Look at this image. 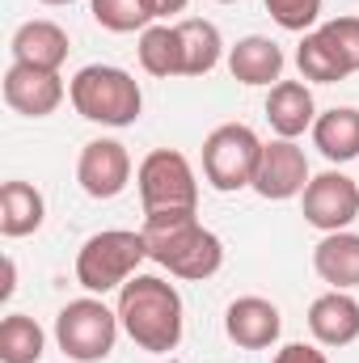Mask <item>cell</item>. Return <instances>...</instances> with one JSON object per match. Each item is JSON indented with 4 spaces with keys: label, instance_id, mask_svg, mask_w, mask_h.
Wrapping results in <instances>:
<instances>
[{
    "label": "cell",
    "instance_id": "obj_7",
    "mask_svg": "<svg viewBox=\"0 0 359 363\" xmlns=\"http://www.w3.org/2000/svg\"><path fill=\"white\" fill-rule=\"evenodd\" d=\"M258 157H263V140L254 135V127L224 123L203 140V178L224 194L245 190V186H254Z\"/></svg>",
    "mask_w": 359,
    "mask_h": 363
},
{
    "label": "cell",
    "instance_id": "obj_24",
    "mask_svg": "<svg viewBox=\"0 0 359 363\" xmlns=\"http://www.w3.org/2000/svg\"><path fill=\"white\" fill-rule=\"evenodd\" d=\"M296 64H300V77H304V81H317V85H334V81L351 77L347 64L338 60V51L330 47V38H326L321 30L304 34L300 51H296Z\"/></svg>",
    "mask_w": 359,
    "mask_h": 363
},
{
    "label": "cell",
    "instance_id": "obj_23",
    "mask_svg": "<svg viewBox=\"0 0 359 363\" xmlns=\"http://www.w3.org/2000/svg\"><path fill=\"white\" fill-rule=\"evenodd\" d=\"M93 9V21L101 26V30H110V34H144L157 17H161V9H157V0H89Z\"/></svg>",
    "mask_w": 359,
    "mask_h": 363
},
{
    "label": "cell",
    "instance_id": "obj_25",
    "mask_svg": "<svg viewBox=\"0 0 359 363\" xmlns=\"http://www.w3.org/2000/svg\"><path fill=\"white\" fill-rule=\"evenodd\" d=\"M267 13L292 34H304L317 17H321V0H263Z\"/></svg>",
    "mask_w": 359,
    "mask_h": 363
},
{
    "label": "cell",
    "instance_id": "obj_12",
    "mask_svg": "<svg viewBox=\"0 0 359 363\" xmlns=\"http://www.w3.org/2000/svg\"><path fill=\"white\" fill-rule=\"evenodd\" d=\"M279 330H283V317L263 296H241L224 313V334L241 351H267L270 342H279Z\"/></svg>",
    "mask_w": 359,
    "mask_h": 363
},
{
    "label": "cell",
    "instance_id": "obj_29",
    "mask_svg": "<svg viewBox=\"0 0 359 363\" xmlns=\"http://www.w3.org/2000/svg\"><path fill=\"white\" fill-rule=\"evenodd\" d=\"M190 0H157V9H161V17H170V13H182Z\"/></svg>",
    "mask_w": 359,
    "mask_h": 363
},
{
    "label": "cell",
    "instance_id": "obj_16",
    "mask_svg": "<svg viewBox=\"0 0 359 363\" xmlns=\"http://www.w3.org/2000/svg\"><path fill=\"white\" fill-rule=\"evenodd\" d=\"M313 271L321 274L334 291L359 287V233H326L313 250Z\"/></svg>",
    "mask_w": 359,
    "mask_h": 363
},
{
    "label": "cell",
    "instance_id": "obj_1",
    "mask_svg": "<svg viewBox=\"0 0 359 363\" xmlns=\"http://www.w3.org/2000/svg\"><path fill=\"white\" fill-rule=\"evenodd\" d=\"M118 321L140 351L170 355L182 342V296L157 274H131L118 287Z\"/></svg>",
    "mask_w": 359,
    "mask_h": 363
},
{
    "label": "cell",
    "instance_id": "obj_5",
    "mask_svg": "<svg viewBox=\"0 0 359 363\" xmlns=\"http://www.w3.org/2000/svg\"><path fill=\"white\" fill-rule=\"evenodd\" d=\"M140 203L144 216H174V211H194L199 207V182L190 161L174 148H157L140 161L136 169Z\"/></svg>",
    "mask_w": 359,
    "mask_h": 363
},
{
    "label": "cell",
    "instance_id": "obj_19",
    "mask_svg": "<svg viewBox=\"0 0 359 363\" xmlns=\"http://www.w3.org/2000/svg\"><path fill=\"white\" fill-rule=\"evenodd\" d=\"M47 203L30 182H4L0 186V233L4 237H30L43 228Z\"/></svg>",
    "mask_w": 359,
    "mask_h": 363
},
{
    "label": "cell",
    "instance_id": "obj_8",
    "mask_svg": "<svg viewBox=\"0 0 359 363\" xmlns=\"http://www.w3.org/2000/svg\"><path fill=\"white\" fill-rule=\"evenodd\" d=\"M359 216V182L338 169H326L304 186V220L321 233H343Z\"/></svg>",
    "mask_w": 359,
    "mask_h": 363
},
{
    "label": "cell",
    "instance_id": "obj_14",
    "mask_svg": "<svg viewBox=\"0 0 359 363\" xmlns=\"http://www.w3.org/2000/svg\"><path fill=\"white\" fill-rule=\"evenodd\" d=\"M9 51H13V64H30V68L60 72L64 60H68V34L55 21H26V26H17Z\"/></svg>",
    "mask_w": 359,
    "mask_h": 363
},
{
    "label": "cell",
    "instance_id": "obj_27",
    "mask_svg": "<svg viewBox=\"0 0 359 363\" xmlns=\"http://www.w3.org/2000/svg\"><path fill=\"white\" fill-rule=\"evenodd\" d=\"M275 363H330V359H326V351H317V347H309V342H287V347L275 355Z\"/></svg>",
    "mask_w": 359,
    "mask_h": 363
},
{
    "label": "cell",
    "instance_id": "obj_28",
    "mask_svg": "<svg viewBox=\"0 0 359 363\" xmlns=\"http://www.w3.org/2000/svg\"><path fill=\"white\" fill-rule=\"evenodd\" d=\"M13 287H17V267H13V258H4V287H0V296L9 300V296H13Z\"/></svg>",
    "mask_w": 359,
    "mask_h": 363
},
{
    "label": "cell",
    "instance_id": "obj_11",
    "mask_svg": "<svg viewBox=\"0 0 359 363\" xmlns=\"http://www.w3.org/2000/svg\"><path fill=\"white\" fill-rule=\"evenodd\" d=\"M64 81L60 72H47V68H30V64H9L4 72V101L9 110L26 114V118H47L60 110L64 101Z\"/></svg>",
    "mask_w": 359,
    "mask_h": 363
},
{
    "label": "cell",
    "instance_id": "obj_13",
    "mask_svg": "<svg viewBox=\"0 0 359 363\" xmlns=\"http://www.w3.org/2000/svg\"><path fill=\"white\" fill-rule=\"evenodd\" d=\"M309 330L321 347H351L359 338V300L330 287L309 304Z\"/></svg>",
    "mask_w": 359,
    "mask_h": 363
},
{
    "label": "cell",
    "instance_id": "obj_22",
    "mask_svg": "<svg viewBox=\"0 0 359 363\" xmlns=\"http://www.w3.org/2000/svg\"><path fill=\"white\" fill-rule=\"evenodd\" d=\"M43 347H47V334L34 317L9 313L0 321V363H38Z\"/></svg>",
    "mask_w": 359,
    "mask_h": 363
},
{
    "label": "cell",
    "instance_id": "obj_17",
    "mask_svg": "<svg viewBox=\"0 0 359 363\" xmlns=\"http://www.w3.org/2000/svg\"><path fill=\"white\" fill-rule=\"evenodd\" d=\"M228 72L241 85H279V77H283V51H279V43H270L263 34H250V38H241L228 51Z\"/></svg>",
    "mask_w": 359,
    "mask_h": 363
},
{
    "label": "cell",
    "instance_id": "obj_21",
    "mask_svg": "<svg viewBox=\"0 0 359 363\" xmlns=\"http://www.w3.org/2000/svg\"><path fill=\"white\" fill-rule=\"evenodd\" d=\"M178 38H182V64H186V77H207L220 55H224V43H220V30L203 17H186L178 21Z\"/></svg>",
    "mask_w": 359,
    "mask_h": 363
},
{
    "label": "cell",
    "instance_id": "obj_10",
    "mask_svg": "<svg viewBox=\"0 0 359 363\" xmlns=\"http://www.w3.org/2000/svg\"><path fill=\"white\" fill-rule=\"evenodd\" d=\"M77 182L89 199H114L131 182V157L118 140H89L77 161Z\"/></svg>",
    "mask_w": 359,
    "mask_h": 363
},
{
    "label": "cell",
    "instance_id": "obj_30",
    "mask_svg": "<svg viewBox=\"0 0 359 363\" xmlns=\"http://www.w3.org/2000/svg\"><path fill=\"white\" fill-rule=\"evenodd\" d=\"M43 4H72V0H43Z\"/></svg>",
    "mask_w": 359,
    "mask_h": 363
},
{
    "label": "cell",
    "instance_id": "obj_4",
    "mask_svg": "<svg viewBox=\"0 0 359 363\" xmlns=\"http://www.w3.org/2000/svg\"><path fill=\"white\" fill-rule=\"evenodd\" d=\"M144 258H148L144 233H131V228L93 233L81 245V254H77V283L85 291H93V296H106V291L123 287L131 274L140 271Z\"/></svg>",
    "mask_w": 359,
    "mask_h": 363
},
{
    "label": "cell",
    "instance_id": "obj_3",
    "mask_svg": "<svg viewBox=\"0 0 359 363\" xmlns=\"http://www.w3.org/2000/svg\"><path fill=\"white\" fill-rule=\"evenodd\" d=\"M68 97H72V110L81 118L101 123V127H131L144 110V93L136 85V77L114 68V64L81 68L68 85Z\"/></svg>",
    "mask_w": 359,
    "mask_h": 363
},
{
    "label": "cell",
    "instance_id": "obj_2",
    "mask_svg": "<svg viewBox=\"0 0 359 363\" xmlns=\"http://www.w3.org/2000/svg\"><path fill=\"white\" fill-rule=\"evenodd\" d=\"M144 245L157 267H165L178 279L203 283L224 267V245L211 228L194 220V211H174V216H144Z\"/></svg>",
    "mask_w": 359,
    "mask_h": 363
},
{
    "label": "cell",
    "instance_id": "obj_6",
    "mask_svg": "<svg viewBox=\"0 0 359 363\" xmlns=\"http://www.w3.org/2000/svg\"><path fill=\"white\" fill-rule=\"evenodd\" d=\"M118 313H110L101 300H72L60 308L55 317V342L60 351L72 363H101L114 351V338H118Z\"/></svg>",
    "mask_w": 359,
    "mask_h": 363
},
{
    "label": "cell",
    "instance_id": "obj_15",
    "mask_svg": "<svg viewBox=\"0 0 359 363\" xmlns=\"http://www.w3.org/2000/svg\"><path fill=\"white\" fill-rule=\"evenodd\" d=\"M267 123L279 140H296L317 123V106L304 81H279L267 97Z\"/></svg>",
    "mask_w": 359,
    "mask_h": 363
},
{
    "label": "cell",
    "instance_id": "obj_9",
    "mask_svg": "<svg viewBox=\"0 0 359 363\" xmlns=\"http://www.w3.org/2000/svg\"><path fill=\"white\" fill-rule=\"evenodd\" d=\"M309 186V161H304V148L296 140H270L263 144V157H258V174H254V190L270 199V203H283V199H296L304 194Z\"/></svg>",
    "mask_w": 359,
    "mask_h": 363
},
{
    "label": "cell",
    "instance_id": "obj_26",
    "mask_svg": "<svg viewBox=\"0 0 359 363\" xmlns=\"http://www.w3.org/2000/svg\"><path fill=\"white\" fill-rule=\"evenodd\" d=\"M321 34L330 38V47L347 64V72H359V17H334L321 26Z\"/></svg>",
    "mask_w": 359,
    "mask_h": 363
},
{
    "label": "cell",
    "instance_id": "obj_18",
    "mask_svg": "<svg viewBox=\"0 0 359 363\" xmlns=\"http://www.w3.org/2000/svg\"><path fill=\"white\" fill-rule=\"evenodd\" d=\"M313 144L321 148L326 161H355L359 157V110L355 106H334L317 114L313 123Z\"/></svg>",
    "mask_w": 359,
    "mask_h": 363
},
{
    "label": "cell",
    "instance_id": "obj_20",
    "mask_svg": "<svg viewBox=\"0 0 359 363\" xmlns=\"http://www.w3.org/2000/svg\"><path fill=\"white\" fill-rule=\"evenodd\" d=\"M140 68L148 77H186V64H182V38H178V26H148L140 34Z\"/></svg>",
    "mask_w": 359,
    "mask_h": 363
},
{
    "label": "cell",
    "instance_id": "obj_31",
    "mask_svg": "<svg viewBox=\"0 0 359 363\" xmlns=\"http://www.w3.org/2000/svg\"><path fill=\"white\" fill-rule=\"evenodd\" d=\"M220 4H233V0H220Z\"/></svg>",
    "mask_w": 359,
    "mask_h": 363
}]
</instances>
